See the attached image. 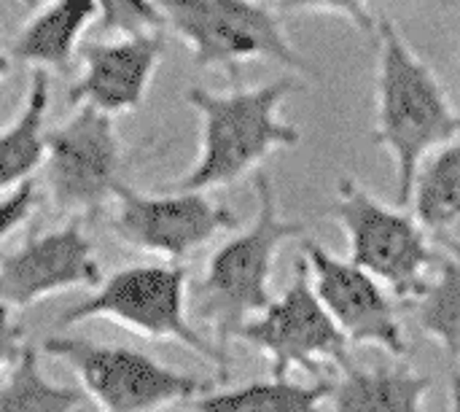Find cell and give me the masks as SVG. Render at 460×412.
Listing matches in <instances>:
<instances>
[{
  "label": "cell",
  "instance_id": "cell-1",
  "mask_svg": "<svg viewBox=\"0 0 460 412\" xmlns=\"http://www.w3.org/2000/svg\"><path fill=\"white\" fill-rule=\"evenodd\" d=\"M299 86L296 76H280L261 86H234L229 92L189 86L186 103L202 121L199 154L183 175L162 189L210 192L232 186L253 173L272 151L299 146V127L280 116L283 103Z\"/></svg>",
  "mask_w": 460,
  "mask_h": 412
},
{
  "label": "cell",
  "instance_id": "cell-16",
  "mask_svg": "<svg viewBox=\"0 0 460 412\" xmlns=\"http://www.w3.org/2000/svg\"><path fill=\"white\" fill-rule=\"evenodd\" d=\"M51 105L49 70L32 67L30 89L16 119L0 132V192H11L30 181L43 165L46 113Z\"/></svg>",
  "mask_w": 460,
  "mask_h": 412
},
{
  "label": "cell",
  "instance_id": "cell-2",
  "mask_svg": "<svg viewBox=\"0 0 460 412\" xmlns=\"http://www.w3.org/2000/svg\"><path fill=\"white\" fill-rule=\"evenodd\" d=\"M375 143L388 151L396 173V200L410 205L420 162L460 135V113L434 67L407 43L391 19H377Z\"/></svg>",
  "mask_w": 460,
  "mask_h": 412
},
{
  "label": "cell",
  "instance_id": "cell-21",
  "mask_svg": "<svg viewBox=\"0 0 460 412\" xmlns=\"http://www.w3.org/2000/svg\"><path fill=\"white\" fill-rule=\"evenodd\" d=\"M100 27L108 38L146 35L164 30V13L159 0H94Z\"/></svg>",
  "mask_w": 460,
  "mask_h": 412
},
{
  "label": "cell",
  "instance_id": "cell-6",
  "mask_svg": "<svg viewBox=\"0 0 460 412\" xmlns=\"http://www.w3.org/2000/svg\"><path fill=\"white\" fill-rule=\"evenodd\" d=\"M189 273L178 264H135L100 281L97 291L65 310L57 329L111 318L148 340H178L226 375V354L189 324Z\"/></svg>",
  "mask_w": 460,
  "mask_h": 412
},
{
  "label": "cell",
  "instance_id": "cell-10",
  "mask_svg": "<svg viewBox=\"0 0 460 412\" xmlns=\"http://www.w3.org/2000/svg\"><path fill=\"white\" fill-rule=\"evenodd\" d=\"M113 202V235L129 248L172 262L186 259L213 237L240 227V216L213 202L205 192L162 189L159 194H143L121 184Z\"/></svg>",
  "mask_w": 460,
  "mask_h": 412
},
{
  "label": "cell",
  "instance_id": "cell-17",
  "mask_svg": "<svg viewBox=\"0 0 460 412\" xmlns=\"http://www.w3.org/2000/svg\"><path fill=\"white\" fill-rule=\"evenodd\" d=\"M412 216L437 235L460 229V135L434 148L412 184Z\"/></svg>",
  "mask_w": 460,
  "mask_h": 412
},
{
  "label": "cell",
  "instance_id": "cell-7",
  "mask_svg": "<svg viewBox=\"0 0 460 412\" xmlns=\"http://www.w3.org/2000/svg\"><path fill=\"white\" fill-rule=\"evenodd\" d=\"M43 186L51 205L67 216L102 210L124 184V148L116 116L92 105H73V113L46 132Z\"/></svg>",
  "mask_w": 460,
  "mask_h": 412
},
{
  "label": "cell",
  "instance_id": "cell-13",
  "mask_svg": "<svg viewBox=\"0 0 460 412\" xmlns=\"http://www.w3.org/2000/svg\"><path fill=\"white\" fill-rule=\"evenodd\" d=\"M162 51V30L86 43L81 73L67 92L70 105H92L108 116L137 111L146 103Z\"/></svg>",
  "mask_w": 460,
  "mask_h": 412
},
{
  "label": "cell",
  "instance_id": "cell-9",
  "mask_svg": "<svg viewBox=\"0 0 460 412\" xmlns=\"http://www.w3.org/2000/svg\"><path fill=\"white\" fill-rule=\"evenodd\" d=\"M43 354L67 362L78 372L86 397L102 412H156L210 391V383L172 372L124 345H97L57 335L43 343Z\"/></svg>",
  "mask_w": 460,
  "mask_h": 412
},
{
  "label": "cell",
  "instance_id": "cell-27",
  "mask_svg": "<svg viewBox=\"0 0 460 412\" xmlns=\"http://www.w3.org/2000/svg\"><path fill=\"white\" fill-rule=\"evenodd\" d=\"M19 3H24L27 8H35V5H40L43 0H19Z\"/></svg>",
  "mask_w": 460,
  "mask_h": 412
},
{
  "label": "cell",
  "instance_id": "cell-23",
  "mask_svg": "<svg viewBox=\"0 0 460 412\" xmlns=\"http://www.w3.org/2000/svg\"><path fill=\"white\" fill-rule=\"evenodd\" d=\"M35 197H38V186L32 178L5 192V197L0 200V243L30 219V213L35 210Z\"/></svg>",
  "mask_w": 460,
  "mask_h": 412
},
{
  "label": "cell",
  "instance_id": "cell-5",
  "mask_svg": "<svg viewBox=\"0 0 460 412\" xmlns=\"http://www.w3.org/2000/svg\"><path fill=\"white\" fill-rule=\"evenodd\" d=\"M329 216L348 237V259L375 275L394 300H420L429 291L439 254L412 213L380 202L356 178H340Z\"/></svg>",
  "mask_w": 460,
  "mask_h": 412
},
{
  "label": "cell",
  "instance_id": "cell-14",
  "mask_svg": "<svg viewBox=\"0 0 460 412\" xmlns=\"http://www.w3.org/2000/svg\"><path fill=\"white\" fill-rule=\"evenodd\" d=\"M94 19V0H43L16 32L11 51L30 67L65 70Z\"/></svg>",
  "mask_w": 460,
  "mask_h": 412
},
{
  "label": "cell",
  "instance_id": "cell-4",
  "mask_svg": "<svg viewBox=\"0 0 460 412\" xmlns=\"http://www.w3.org/2000/svg\"><path fill=\"white\" fill-rule=\"evenodd\" d=\"M159 5L164 27L186 43L197 67H224L237 78L243 62L270 59L291 73H315L267 0H159Z\"/></svg>",
  "mask_w": 460,
  "mask_h": 412
},
{
  "label": "cell",
  "instance_id": "cell-20",
  "mask_svg": "<svg viewBox=\"0 0 460 412\" xmlns=\"http://www.w3.org/2000/svg\"><path fill=\"white\" fill-rule=\"evenodd\" d=\"M84 399V389L51 386L40 375L32 348L19 351L11 375L0 383V412H73Z\"/></svg>",
  "mask_w": 460,
  "mask_h": 412
},
{
  "label": "cell",
  "instance_id": "cell-25",
  "mask_svg": "<svg viewBox=\"0 0 460 412\" xmlns=\"http://www.w3.org/2000/svg\"><path fill=\"white\" fill-rule=\"evenodd\" d=\"M450 394H453V410L450 412H460V372H456V375H453Z\"/></svg>",
  "mask_w": 460,
  "mask_h": 412
},
{
  "label": "cell",
  "instance_id": "cell-22",
  "mask_svg": "<svg viewBox=\"0 0 460 412\" xmlns=\"http://www.w3.org/2000/svg\"><path fill=\"white\" fill-rule=\"evenodd\" d=\"M280 13H334L350 22L358 32L375 35L377 16L369 11V0H267Z\"/></svg>",
  "mask_w": 460,
  "mask_h": 412
},
{
  "label": "cell",
  "instance_id": "cell-19",
  "mask_svg": "<svg viewBox=\"0 0 460 412\" xmlns=\"http://www.w3.org/2000/svg\"><path fill=\"white\" fill-rule=\"evenodd\" d=\"M439 275L418 300L415 324L431 337L450 362H460V240H450L437 256Z\"/></svg>",
  "mask_w": 460,
  "mask_h": 412
},
{
  "label": "cell",
  "instance_id": "cell-24",
  "mask_svg": "<svg viewBox=\"0 0 460 412\" xmlns=\"http://www.w3.org/2000/svg\"><path fill=\"white\" fill-rule=\"evenodd\" d=\"M22 327L13 321L11 308L0 305V370L22 351Z\"/></svg>",
  "mask_w": 460,
  "mask_h": 412
},
{
  "label": "cell",
  "instance_id": "cell-12",
  "mask_svg": "<svg viewBox=\"0 0 460 412\" xmlns=\"http://www.w3.org/2000/svg\"><path fill=\"white\" fill-rule=\"evenodd\" d=\"M92 240L73 221L54 232L30 237L0 262V305L30 308L51 294L100 286Z\"/></svg>",
  "mask_w": 460,
  "mask_h": 412
},
{
  "label": "cell",
  "instance_id": "cell-8",
  "mask_svg": "<svg viewBox=\"0 0 460 412\" xmlns=\"http://www.w3.org/2000/svg\"><path fill=\"white\" fill-rule=\"evenodd\" d=\"M237 340L248 343L270 359L272 378H288L294 370L321 375L323 367L345 370L353 364L350 343L321 305L307 262L299 256L294 278L280 300H272L264 313L243 324Z\"/></svg>",
  "mask_w": 460,
  "mask_h": 412
},
{
  "label": "cell",
  "instance_id": "cell-3",
  "mask_svg": "<svg viewBox=\"0 0 460 412\" xmlns=\"http://www.w3.org/2000/svg\"><path fill=\"white\" fill-rule=\"evenodd\" d=\"M253 224L210 256L205 275L189 294L194 316L213 329L221 351L229 340H237L243 324L270 308L275 259L283 243L305 237L307 232L305 221H288L280 216L272 178L264 170L253 175Z\"/></svg>",
  "mask_w": 460,
  "mask_h": 412
},
{
  "label": "cell",
  "instance_id": "cell-18",
  "mask_svg": "<svg viewBox=\"0 0 460 412\" xmlns=\"http://www.w3.org/2000/svg\"><path fill=\"white\" fill-rule=\"evenodd\" d=\"M332 394V381L315 386H299L288 378H272L267 383H251L234 391L199 394L191 405L194 412H323Z\"/></svg>",
  "mask_w": 460,
  "mask_h": 412
},
{
  "label": "cell",
  "instance_id": "cell-15",
  "mask_svg": "<svg viewBox=\"0 0 460 412\" xmlns=\"http://www.w3.org/2000/svg\"><path fill=\"white\" fill-rule=\"evenodd\" d=\"M434 381L407 364L364 370L356 362L332 383V412H426Z\"/></svg>",
  "mask_w": 460,
  "mask_h": 412
},
{
  "label": "cell",
  "instance_id": "cell-11",
  "mask_svg": "<svg viewBox=\"0 0 460 412\" xmlns=\"http://www.w3.org/2000/svg\"><path fill=\"white\" fill-rule=\"evenodd\" d=\"M310 283L350 345H372L394 359L407 356V335L394 294L350 259L329 254L315 240H302Z\"/></svg>",
  "mask_w": 460,
  "mask_h": 412
},
{
  "label": "cell",
  "instance_id": "cell-26",
  "mask_svg": "<svg viewBox=\"0 0 460 412\" xmlns=\"http://www.w3.org/2000/svg\"><path fill=\"white\" fill-rule=\"evenodd\" d=\"M11 73V57L0 49V84L5 81V76Z\"/></svg>",
  "mask_w": 460,
  "mask_h": 412
}]
</instances>
